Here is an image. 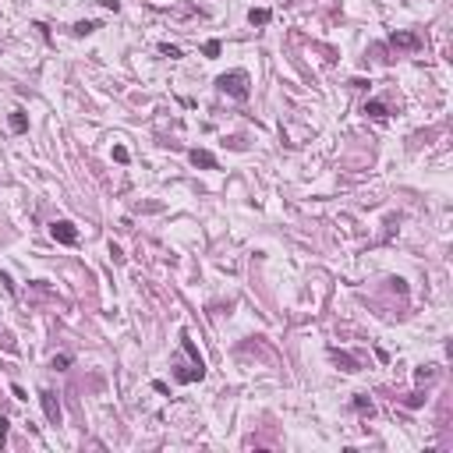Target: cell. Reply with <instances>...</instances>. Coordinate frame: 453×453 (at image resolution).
Masks as SVG:
<instances>
[{
    "mask_svg": "<svg viewBox=\"0 0 453 453\" xmlns=\"http://www.w3.org/2000/svg\"><path fill=\"white\" fill-rule=\"evenodd\" d=\"M216 85H220V92H227V96H234V99H248V71H227V74H220L216 78Z\"/></svg>",
    "mask_w": 453,
    "mask_h": 453,
    "instance_id": "6da1fadb",
    "label": "cell"
},
{
    "mask_svg": "<svg viewBox=\"0 0 453 453\" xmlns=\"http://www.w3.org/2000/svg\"><path fill=\"white\" fill-rule=\"evenodd\" d=\"M39 404H43V411H46V422L50 425H60V404H57V397L50 393V390H39Z\"/></svg>",
    "mask_w": 453,
    "mask_h": 453,
    "instance_id": "7a4b0ae2",
    "label": "cell"
},
{
    "mask_svg": "<svg viewBox=\"0 0 453 453\" xmlns=\"http://www.w3.org/2000/svg\"><path fill=\"white\" fill-rule=\"evenodd\" d=\"M50 237L60 241V244H74V241H78V230H74V223L57 220V223H50Z\"/></svg>",
    "mask_w": 453,
    "mask_h": 453,
    "instance_id": "3957f363",
    "label": "cell"
},
{
    "mask_svg": "<svg viewBox=\"0 0 453 453\" xmlns=\"http://www.w3.org/2000/svg\"><path fill=\"white\" fill-rule=\"evenodd\" d=\"M188 159H191V167L216 170V156H213V152H205V149H191V152H188Z\"/></svg>",
    "mask_w": 453,
    "mask_h": 453,
    "instance_id": "277c9868",
    "label": "cell"
},
{
    "mask_svg": "<svg viewBox=\"0 0 453 453\" xmlns=\"http://www.w3.org/2000/svg\"><path fill=\"white\" fill-rule=\"evenodd\" d=\"M390 43H393V46H404V50H415L422 39H418L415 32H393V35H390Z\"/></svg>",
    "mask_w": 453,
    "mask_h": 453,
    "instance_id": "5b68a950",
    "label": "cell"
},
{
    "mask_svg": "<svg viewBox=\"0 0 453 453\" xmlns=\"http://www.w3.org/2000/svg\"><path fill=\"white\" fill-rule=\"evenodd\" d=\"M365 113L372 117V120H386V117H390L386 103H379V99H368V103H365Z\"/></svg>",
    "mask_w": 453,
    "mask_h": 453,
    "instance_id": "8992f818",
    "label": "cell"
},
{
    "mask_svg": "<svg viewBox=\"0 0 453 453\" xmlns=\"http://www.w3.org/2000/svg\"><path fill=\"white\" fill-rule=\"evenodd\" d=\"M329 354H333V361H337V365L344 368V372H358V361H354L351 354H344V351H337V347L329 351Z\"/></svg>",
    "mask_w": 453,
    "mask_h": 453,
    "instance_id": "52a82bcc",
    "label": "cell"
},
{
    "mask_svg": "<svg viewBox=\"0 0 453 453\" xmlns=\"http://www.w3.org/2000/svg\"><path fill=\"white\" fill-rule=\"evenodd\" d=\"M354 411H358V415H368V418H372V415H376V404L361 393V397H354Z\"/></svg>",
    "mask_w": 453,
    "mask_h": 453,
    "instance_id": "ba28073f",
    "label": "cell"
},
{
    "mask_svg": "<svg viewBox=\"0 0 453 453\" xmlns=\"http://www.w3.org/2000/svg\"><path fill=\"white\" fill-rule=\"evenodd\" d=\"M269 18H273L269 7H252V11H248V21H252V25H269Z\"/></svg>",
    "mask_w": 453,
    "mask_h": 453,
    "instance_id": "9c48e42d",
    "label": "cell"
},
{
    "mask_svg": "<svg viewBox=\"0 0 453 453\" xmlns=\"http://www.w3.org/2000/svg\"><path fill=\"white\" fill-rule=\"evenodd\" d=\"M11 131H18V135L28 131V117H25V110H14V113H11Z\"/></svg>",
    "mask_w": 453,
    "mask_h": 453,
    "instance_id": "30bf717a",
    "label": "cell"
},
{
    "mask_svg": "<svg viewBox=\"0 0 453 453\" xmlns=\"http://www.w3.org/2000/svg\"><path fill=\"white\" fill-rule=\"evenodd\" d=\"M220 50H223V46H220V39H209V43L202 46V53H205V57H220Z\"/></svg>",
    "mask_w": 453,
    "mask_h": 453,
    "instance_id": "8fae6325",
    "label": "cell"
},
{
    "mask_svg": "<svg viewBox=\"0 0 453 453\" xmlns=\"http://www.w3.org/2000/svg\"><path fill=\"white\" fill-rule=\"evenodd\" d=\"M96 28H99L96 21H78V25H74V32H78V35H89V32H96Z\"/></svg>",
    "mask_w": 453,
    "mask_h": 453,
    "instance_id": "7c38bea8",
    "label": "cell"
},
{
    "mask_svg": "<svg viewBox=\"0 0 453 453\" xmlns=\"http://www.w3.org/2000/svg\"><path fill=\"white\" fill-rule=\"evenodd\" d=\"M159 53H163V57H170V60H177V57H181V50H177V46H170V43H163V46H159Z\"/></svg>",
    "mask_w": 453,
    "mask_h": 453,
    "instance_id": "4fadbf2b",
    "label": "cell"
},
{
    "mask_svg": "<svg viewBox=\"0 0 453 453\" xmlns=\"http://www.w3.org/2000/svg\"><path fill=\"white\" fill-rule=\"evenodd\" d=\"M113 159H117V163H128V149H124V145H113Z\"/></svg>",
    "mask_w": 453,
    "mask_h": 453,
    "instance_id": "5bb4252c",
    "label": "cell"
},
{
    "mask_svg": "<svg viewBox=\"0 0 453 453\" xmlns=\"http://www.w3.org/2000/svg\"><path fill=\"white\" fill-rule=\"evenodd\" d=\"M422 404H425V393H411L407 397V407H422Z\"/></svg>",
    "mask_w": 453,
    "mask_h": 453,
    "instance_id": "9a60e30c",
    "label": "cell"
},
{
    "mask_svg": "<svg viewBox=\"0 0 453 453\" xmlns=\"http://www.w3.org/2000/svg\"><path fill=\"white\" fill-rule=\"evenodd\" d=\"M67 365H71V358H67V354H60V358H53V368H57V372H64V368H67Z\"/></svg>",
    "mask_w": 453,
    "mask_h": 453,
    "instance_id": "2e32d148",
    "label": "cell"
},
{
    "mask_svg": "<svg viewBox=\"0 0 453 453\" xmlns=\"http://www.w3.org/2000/svg\"><path fill=\"white\" fill-rule=\"evenodd\" d=\"M7 443V418H0V446Z\"/></svg>",
    "mask_w": 453,
    "mask_h": 453,
    "instance_id": "e0dca14e",
    "label": "cell"
},
{
    "mask_svg": "<svg viewBox=\"0 0 453 453\" xmlns=\"http://www.w3.org/2000/svg\"><path fill=\"white\" fill-rule=\"evenodd\" d=\"M110 255H113V262H120V259H124V252H120V248H117L113 241H110Z\"/></svg>",
    "mask_w": 453,
    "mask_h": 453,
    "instance_id": "ac0fdd59",
    "label": "cell"
},
{
    "mask_svg": "<svg viewBox=\"0 0 453 453\" xmlns=\"http://www.w3.org/2000/svg\"><path fill=\"white\" fill-rule=\"evenodd\" d=\"M415 376H418V383H425V379H432V368H418Z\"/></svg>",
    "mask_w": 453,
    "mask_h": 453,
    "instance_id": "d6986e66",
    "label": "cell"
}]
</instances>
